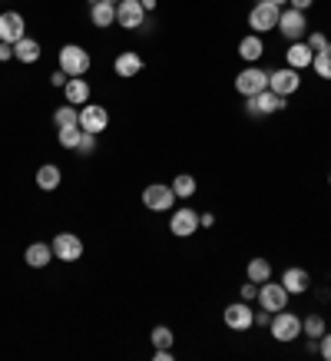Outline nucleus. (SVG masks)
Listing matches in <instances>:
<instances>
[{
	"label": "nucleus",
	"mask_w": 331,
	"mask_h": 361,
	"mask_svg": "<svg viewBox=\"0 0 331 361\" xmlns=\"http://www.w3.org/2000/svg\"><path fill=\"white\" fill-rule=\"evenodd\" d=\"M199 226H206V229H209V226H216V216H212V212H206V216H199Z\"/></svg>",
	"instance_id": "ea45409f"
},
{
	"label": "nucleus",
	"mask_w": 331,
	"mask_h": 361,
	"mask_svg": "<svg viewBox=\"0 0 331 361\" xmlns=\"http://www.w3.org/2000/svg\"><path fill=\"white\" fill-rule=\"evenodd\" d=\"M89 20H93V27H113V20H116V4H110V0L93 4V7H89Z\"/></svg>",
	"instance_id": "4be33fe9"
},
{
	"label": "nucleus",
	"mask_w": 331,
	"mask_h": 361,
	"mask_svg": "<svg viewBox=\"0 0 331 361\" xmlns=\"http://www.w3.org/2000/svg\"><path fill=\"white\" fill-rule=\"evenodd\" d=\"M66 80H70V77H66L63 70H56L54 77H50V83H54V87H66Z\"/></svg>",
	"instance_id": "4c0bfd02"
},
{
	"label": "nucleus",
	"mask_w": 331,
	"mask_h": 361,
	"mask_svg": "<svg viewBox=\"0 0 331 361\" xmlns=\"http://www.w3.org/2000/svg\"><path fill=\"white\" fill-rule=\"evenodd\" d=\"M116 23H120L123 30H139L146 23L143 0H120V4H116Z\"/></svg>",
	"instance_id": "7ed1b4c3"
},
{
	"label": "nucleus",
	"mask_w": 331,
	"mask_h": 361,
	"mask_svg": "<svg viewBox=\"0 0 331 361\" xmlns=\"http://www.w3.org/2000/svg\"><path fill=\"white\" fill-rule=\"evenodd\" d=\"M23 259H27L30 269H46L50 259H54V245H46V242H33V245H27Z\"/></svg>",
	"instance_id": "6ab92c4d"
},
{
	"label": "nucleus",
	"mask_w": 331,
	"mask_h": 361,
	"mask_svg": "<svg viewBox=\"0 0 331 361\" xmlns=\"http://www.w3.org/2000/svg\"><path fill=\"white\" fill-rule=\"evenodd\" d=\"M27 37V27H23V17L20 13H0V40L4 44H17V40H23Z\"/></svg>",
	"instance_id": "2eb2a0df"
},
{
	"label": "nucleus",
	"mask_w": 331,
	"mask_h": 361,
	"mask_svg": "<svg viewBox=\"0 0 331 361\" xmlns=\"http://www.w3.org/2000/svg\"><path fill=\"white\" fill-rule=\"evenodd\" d=\"M245 99H249V106H245V110L252 113V116H268V113L285 110V97H278L275 90H268V87H265L262 93H255V97H245Z\"/></svg>",
	"instance_id": "20e7f679"
},
{
	"label": "nucleus",
	"mask_w": 331,
	"mask_h": 361,
	"mask_svg": "<svg viewBox=\"0 0 331 361\" xmlns=\"http://www.w3.org/2000/svg\"><path fill=\"white\" fill-rule=\"evenodd\" d=\"M249 279H252L255 285L268 282V279H272V262H268V259H252V262H249Z\"/></svg>",
	"instance_id": "393cba45"
},
{
	"label": "nucleus",
	"mask_w": 331,
	"mask_h": 361,
	"mask_svg": "<svg viewBox=\"0 0 331 361\" xmlns=\"http://www.w3.org/2000/svg\"><path fill=\"white\" fill-rule=\"evenodd\" d=\"M301 87V70H275V73H268V90H275L278 97H292L295 90Z\"/></svg>",
	"instance_id": "9b49d317"
},
{
	"label": "nucleus",
	"mask_w": 331,
	"mask_h": 361,
	"mask_svg": "<svg viewBox=\"0 0 331 361\" xmlns=\"http://www.w3.org/2000/svg\"><path fill=\"white\" fill-rule=\"evenodd\" d=\"M199 229V212L192 209H176L173 212V219H169V232L179 235V239H189V235H196Z\"/></svg>",
	"instance_id": "4468645a"
},
{
	"label": "nucleus",
	"mask_w": 331,
	"mask_h": 361,
	"mask_svg": "<svg viewBox=\"0 0 331 361\" xmlns=\"http://www.w3.org/2000/svg\"><path fill=\"white\" fill-rule=\"evenodd\" d=\"M282 285H285L288 295H305V292H308V285H311V279H308L305 269H285V272H282Z\"/></svg>",
	"instance_id": "f3484780"
},
{
	"label": "nucleus",
	"mask_w": 331,
	"mask_h": 361,
	"mask_svg": "<svg viewBox=\"0 0 331 361\" xmlns=\"http://www.w3.org/2000/svg\"><path fill=\"white\" fill-rule=\"evenodd\" d=\"M106 126H110V113H106V106L87 103V106L80 110V130L83 133H103Z\"/></svg>",
	"instance_id": "f8f14e48"
},
{
	"label": "nucleus",
	"mask_w": 331,
	"mask_h": 361,
	"mask_svg": "<svg viewBox=\"0 0 331 361\" xmlns=\"http://www.w3.org/2000/svg\"><path fill=\"white\" fill-rule=\"evenodd\" d=\"M288 4H292L295 11H308V7H311V4H315V0H288Z\"/></svg>",
	"instance_id": "58836bf2"
},
{
	"label": "nucleus",
	"mask_w": 331,
	"mask_h": 361,
	"mask_svg": "<svg viewBox=\"0 0 331 361\" xmlns=\"http://www.w3.org/2000/svg\"><path fill=\"white\" fill-rule=\"evenodd\" d=\"M298 335H301V318L292 315V312H275V318H272V338L275 341H295Z\"/></svg>",
	"instance_id": "0eeeda50"
},
{
	"label": "nucleus",
	"mask_w": 331,
	"mask_h": 361,
	"mask_svg": "<svg viewBox=\"0 0 331 361\" xmlns=\"http://www.w3.org/2000/svg\"><path fill=\"white\" fill-rule=\"evenodd\" d=\"M305 44L311 47V54H328V50H331V40L325 37V33H311Z\"/></svg>",
	"instance_id": "7c9ffc66"
},
{
	"label": "nucleus",
	"mask_w": 331,
	"mask_h": 361,
	"mask_svg": "<svg viewBox=\"0 0 331 361\" xmlns=\"http://www.w3.org/2000/svg\"><path fill=\"white\" fill-rule=\"evenodd\" d=\"M110 4H120V0H110Z\"/></svg>",
	"instance_id": "a18cd8bd"
},
{
	"label": "nucleus",
	"mask_w": 331,
	"mask_h": 361,
	"mask_svg": "<svg viewBox=\"0 0 331 361\" xmlns=\"http://www.w3.org/2000/svg\"><path fill=\"white\" fill-rule=\"evenodd\" d=\"M278 30L285 33L288 40H292V44H295V40H301V37H305V30H308L305 11H295V7H288V11H282V17H278Z\"/></svg>",
	"instance_id": "9d476101"
},
{
	"label": "nucleus",
	"mask_w": 331,
	"mask_h": 361,
	"mask_svg": "<svg viewBox=\"0 0 331 361\" xmlns=\"http://www.w3.org/2000/svg\"><path fill=\"white\" fill-rule=\"evenodd\" d=\"M54 255L60 262H77V259H83V239L73 232H60L54 239Z\"/></svg>",
	"instance_id": "1a4fd4ad"
},
{
	"label": "nucleus",
	"mask_w": 331,
	"mask_h": 361,
	"mask_svg": "<svg viewBox=\"0 0 331 361\" xmlns=\"http://www.w3.org/2000/svg\"><path fill=\"white\" fill-rule=\"evenodd\" d=\"M153 345L156 348H169V345H173V331L166 329V325H156L153 329Z\"/></svg>",
	"instance_id": "2f4dec72"
},
{
	"label": "nucleus",
	"mask_w": 331,
	"mask_h": 361,
	"mask_svg": "<svg viewBox=\"0 0 331 361\" xmlns=\"http://www.w3.org/2000/svg\"><path fill=\"white\" fill-rule=\"evenodd\" d=\"M285 60H288V66H292V70H305V66H311L315 54H311V47L305 44V40H295V44L288 47Z\"/></svg>",
	"instance_id": "aec40b11"
},
{
	"label": "nucleus",
	"mask_w": 331,
	"mask_h": 361,
	"mask_svg": "<svg viewBox=\"0 0 331 361\" xmlns=\"http://www.w3.org/2000/svg\"><path fill=\"white\" fill-rule=\"evenodd\" d=\"M113 70H116V77H123V80L139 77V70H143V56L136 54V50H126V54L116 56V63H113Z\"/></svg>",
	"instance_id": "dca6fc26"
},
{
	"label": "nucleus",
	"mask_w": 331,
	"mask_h": 361,
	"mask_svg": "<svg viewBox=\"0 0 331 361\" xmlns=\"http://www.w3.org/2000/svg\"><path fill=\"white\" fill-rule=\"evenodd\" d=\"M262 54H265V44H262V37H258V33H249V37L239 40V56H242L245 63H255Z\"/></svg>",
	"instance_id": "5701e85b"
},
{
	"label": "nucleus",
	"mask_w": 331,
	"mask_h": 361,
	"mask_svg": "<svg viewBox=\"0 0 331 361\" xmlns=\"http://www.w3.org/2000/svg\"><path fill=\"white\" fill-rule=\"evenodd\" d=\"M77 149L80 153H93V149H96V133H83V140H80Z\"/></svg>",
	"instance_id": "473e14b6"
},
{
	"label": "nucleus",
	"mask_w": 331,
	"mask_h": 361,
	"mask_svg": "<svg viewBox=\"0 0 331 361\" xmlns=\"http://www.w3.org/2000/svg\"><path fill=\"white\" fill-rule=\"evenodd\" d=\"M93 4H99V0H89V7H93Z\"/></svg>",
	"instance_id": "c03bdc74"
},
{
	"label": "nucleus",
	"mask_w": 331,
	"mask_h": 361,
	"mask_svg": "<svg viewBox=\"0 0 331 361\" xmlns=\"http://www.w3.org/2000/svg\"><path fill=\"white\" fill-rule=\"evenodd\" d=\"M13 56H17L20 63H37V60H40V44L30 40V37H23V40L13 44Z\"/></svg>",
	"instance_id": "b1692460"
},
{
	"label": "nucleus",
	"mask_w": 331,
	"mask_h": 361,
	"mask_svg": "<svg viewBox=\"0 0 331 361\" xmlns=\"http://www.w3.org/2000/svg\"><path fill=\"white\" fill-rule=\"evenodd\" d=\"M60 70H63L66 77H87L89 54L83 50V47H77V44L60 47Z\"/></svg>",
	"instance_id": "f257e3e1"
},
{
	"label": "nucleus",
	"mask_w": 331,
	"mask_h": 361,
	"mask_svg": "<svg viewBox=\"0 0 331 361\" xmlns=\"http://www.w3.org/2000/svg\"><path fill=\"white\" fill-rule=\"evenodd\" d=\"M301 335H308V338L318 341L321 335H325V318H321V315H308L305 322H301Z\"/></svg>",
	"instance_id": "c85d7f7f"
},
{
	"label": "nucleus",
	"mask_w": 331,
	"mask_h": 361,
	"mask_svg": "<svg viewBox=\"0 0 331 361\" xmlns=\"http://www.w3.org/2000/svg\"><path fill=\"white\" fill-rule=\"evenodd\" d=\"M288 292H285V285L282 282H272V279H268V282H262V288H258V305L265 308V312H272V315H275V312H282V308L288 305Z\"/></svg>",
	"instance_id": "39448f33"
},
{
	"label": "nucleus",
	"mask_w": 331,
	"mask_h": 361,
	"mask_svg": "<svg viewBox=\"0 0 331 361\" xmlns=\"http://www.w3.org/2000/svg\"><path fill=\"white\" fill-rule=\"evenodd\" d=\"M56 140H60L63 149H77L80 140H83V130H80V126H63V130L56 133Z\"/></svg>",
	"instance_id": "cd10ccee"
},
{
	"label": "nucleus",
	"mask_w": 331,
	"mask_h": 361,
	"mask_svg": "<svg viewBox=\"0 0 331 361\" xmlns=\"http://www.w3.org/2000/svg\"><path fill=\"white\" fill-rule=\"evenodd\" d=\"M60 183H63V173H60V166L44 163L40 169H37V186L44 189V192H54Z\"/></svg>",
	"instance_id": "412c9836"
},
{
	"label": "nucleus",
	"mask_w": 331,
	"mask_h": 361,
	"mask_svg": "<svg viewBox=\"0 0 331 361\" xmlns=\"http://www.w3.org/2000/svg\"><path fill=\"white\" fill-rule=\"evenodd\" d=\"M278 17H282V7H275L272 0H258L252 11H249V27L255 33H265V30H272V27H278Z\"/></svg>",
	"instance_id": "f03ea898"
},
{
	"label": "nucleus",
	"mask_w": 331,
	"mask_h": 361,
	"mask_svg": "<svg viewBox=\"0 0 331 361\" xmlns=\"http://www.w3.org/2000/svg\"><path fill=\"white\" fill-rule=\"evenodd\" d=\"M173 192H176V199H192V192H196V179H192L189 173L176 176V179H173Z\"/></svg>",
	"instance_id": "bb28decb"
},
{
	"label": "nucleus",
	"mask_w": 331,
	"mask_h": 361,
	"mask_svg": "<svg viewBox=\"0 0 331 361\" xmlns=\"http://www.w3.org/2000/svg\"><path fill=\"white\" fill-rule=\"evenodd\" d=\"M63 93H66V103H70V106H87V103H89V83L83 77H70V80H66Z\"/></svg>",
	"instance_id": "a211bd4d"
},
{
	"label": "nucleus",
	"mask_w": 331,
	"mask_h": 361,
	"mask_svg": "<svg viewBox=\"0 0 331 361\" xmlns=\"http://www.w3.org/2000/svg\"><path fill=\"white\" fill-rule=\"evenodd\" d=\"M272 4H275V7H282V4H288V0H272Z\"/></svg>",
	"instance_id": "37998d69"
},
{
	"label": "nucleus",
	"mask_w": 331,
	"mask_h": 361,
	"mask_svg": "<svg viewBox=\"0 0 331 361\" xmlns=\"http://www.w3.org/2000/svg\"><path fill=\"white\" fill-rule=\"evenodd\" d=\"M268 87V73L258 70V66H245L242 73L235 77V90L242 93V97H255V93H262Z\"/></svg>",
	"instance_id": "6e6552de"
},
{
	"label": "nucleus",
	"mask_w": 331,
	"mask_h": 361,
	"mask_svg": "<svg viewBox=\"0 0 331 361\" xmlns=\"http://www.w3.org/2000/svg\"><path fill=\"white\" fill-rule=\"evenodd\" d=\"M173 358V351L169 348H156V361H169Z\"/></svg>",
	"instance_id": "a19ab883"
},
{
	"label": "nucleus",
	"mask_w": 331,
	"mask_h": 361,
	"mask_svg": "<svg viewBox=\"0 0 331 361\" xmlns=\"http://www.w3.org/2000/svg\"><path fill=\"white\" fill-rule=\"evenodd\" d=\"M143 7H146V13L156 11V0H143Z\"/></svg>",
	"instance_id": "79ce46f5"
},
{
	"label": "nucleus",
	"mask_w": 331,
	"mask_h": 361,
	"mask_svg": "<svg viewBox=\"0 0 331 361\" xmlns=\"http://www.w3.org/2000/svg\"><path fill=\"white\" fill-rule=\"evenodd\" d=\"M222 318H225V325H229L232 331H245L255 325V312L249 308V302H235V305H229L225 312H222Z\"/></svg>",
	"instance_id": "ddd939ff"
},
{
	"label": "nucleus",
	"mask_w": 331,
	"mask_h": 361,
	"mask_svg": "<svg viewBox=\"0 0 331 361\" xmlns=\"http://www.w3.org/2000/svg\"><path fill=\"white\" fill-rule=\"evenodd\" d=\"M54 123H56V130H63V126H80V110L77 106H60V110L54 113Z\"/></svg>",
	"instance_id": "a878e982"
},
{
	"label": "nucleus",
	"mask_w": 331,
	"mask_h": 361,
	"mask_svg": "<svg viewBox=\"0 0 331 361\" xmlns=\"http://www.w3.org/2000/svg\"><path fill=\"white\" fill-rule=\"evenodd\" d=\"M13 56V44H4V40H0V60H4V63H7V60H11Z\"/></svg>",
	"instance_id": "e433bc0d"
},
{
	"label": "nucleus",
	"mask_w": 331,
	"mask_h": 361,
	"mask_svg": "<svg viewBox=\"0 0 331 361\" xmlns=\"http://www.w3.org/2000/svg\"><path fill=\"white\" fill-rule=\"evenodd\" d=\"M328 186H331V176H328Z\"/></svg>",
	"instance_id": "49530a36"
},
{
	"label": "nucleus",
	"mask_w": 331,
	"mask_h": 361,
	"mask_svg": "<svg viewBox=\"0 0 331 361\" xmlns=\"http://www.w3.org/2000/svg\"><path fill=\"white\" fill-rule=\"evenodd\" d=\"M176 202V192L173 186H166V183H153V186L143 189V206L153 209V212H169Z\"/></svg>",
	"instance_id": "423d86ee"
},
{
	"label": "nucleus",
	"mask_w": 331,
	"mask_h": 361,
	"mask_svg": "<svg viewBox=\"0 0 331 361\" xmlns=\"http://www.w3.org/2000/svg\"><path fill=\"white\" fill-rule=\"evenodd\" d=\"M318 351H321V358L325 361H331V331H325L318 338Z\"/></svg>",
	"instance_id": "72a5a7b5"
},
{
	"label": "nucleus",
	"mask_w": 331,
	"mask_h": 361,
	"mask_svg": "<svg viewBox=\"0 0 331 361\" xmlns=\"http://www.w3.org/2000/svg\"><path fill=\"white\" fill-rule=\"evenodd\" d=\"M255 325H272V312H255Z\"/></svg>",
	"instance_id": "c9c22d12"
},
{
	"label": "nucleus",
	"mask_w": 331,
	"mask_h": 361,
	"mask_svg": "<svg viewBox=\"0 0 331 361\" xmlns=\"http://www.w3.org/2000/svg\"><path fill=\"white\" fill-rule=\"evenodd\" d=\"M252 298H258V285L249 279V282L242 285V302H252Z\"/></svg>",
	"instance_id": "f704fd0d"
},
{
	"label": "nucleus",
	"mask_w": 331,
	"mask_h": 361,
	"mask_svg": "<svg viewBox=\"0 0 331 361\" xmlns=\"http://www.w3.org/2000/svg\"><path fill=\"white\" fill-rule=\"evenodd\" d=\"M311 66H315V73H318L321 80H331V50L328 54H315Z\"/></svg>",
	"instance_id": "c756f323"
}]
</instances>
